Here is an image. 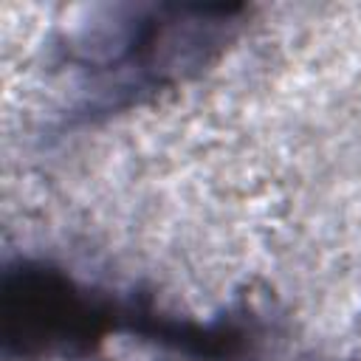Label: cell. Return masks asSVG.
Masks as SVG:
<instances>
[{"label":"cell","instance_id":"6da1fadb","mask_svg":"<svg viewBox=\"0 0 361 361\" xmlns=\"http://www.w3.org/2000/svg\"><path fill=\"white\" fill-rule=\"evenodd\" d=\"M240 11L226 6H166L68 45V62L87 76V99L79 104V116L96 118L130 107L195 76L234 39Z\"/></svg>","mask_w":361,"mask_h":361},{"label":"cell","instance_id":"7a4b0ae2","mask_svg":"<svg viewBox=\"0 0 361 361\" xmlns=\"http://www.w3.org/2000/svg\"><path fill=\"white\" fill-rule=\"evenodd\" d=\"M138 299H116L39 259H17L0 279L3 358H85L110 333L135 336Z\"/></svg>","mask_w":361,"mask_h":361}]
</instances>
